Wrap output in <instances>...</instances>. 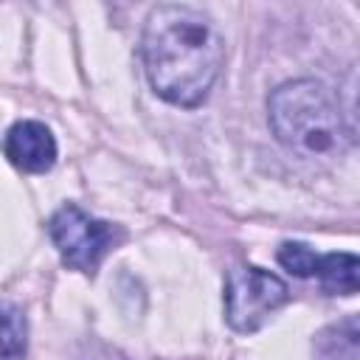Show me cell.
<instances>
[{
	"label": "cell",
	"instance_id": "obj_9",
	"mask_svg": "<svg viewBox=\"0 0 360 360\" xmlns=\"http://www.w3.org/2000/svg\"><path fill=\"white\" fill-rule=\"evenodd\" d=\"M28 346V326L20 307L3 301V360H22Z\"/></svg>",
	"mask_w": 360,
	"mask_h": 360
},
{
	"label": "cell",
	"instance_id": "obj_1",
	"mask_svg": "<svg viewBox=\"0 0 360 360\" xmlns=\"http://www.w3.org/2000/svg\"><path fill=\"white\" fill-rule=\"evenodd\" d=\"M141 59L149 87L174 107H200L225 62L214 17L197 6L160 3L146 14Z\"/></svg>",
	"mask_w": 360,
	"mask_h": 360
},
{
	"label": "cell",
	"instance_id": "obj_8",
	"mask_svg": "<svg viewBox=\"0 0 360 360\" xmlns=\"http://www.w3.org/2000/svg\"><path fill=\"white\" fill-rule=\"evenodd\" d=\"M338 112L346 129V138L360 143V65H352L338 87Z\"/></svg>",
	"mask_w": 360,
	"mask_h": 360
},
{
	"label": "cell",
	"instance_id": "obj_7",
	"mask_svg": "<svg viewBox=\"0 0 360 360\" xmlns=\"http://www.w3.org/2000/svg\"><path fill=\"white\" fill-rule=\"evenodd\" d=\"M315 278L329 295H354L360 292V256L354 253H323L315 270Z\"/></svg>",
	"mask_w": 360,
	"mask_h": 360
},
{
	"label": "cell",
	"instance_id": "obj_11",
	"mask_svg": "<svg viewBox=\"0 0 360 360\" xmlns=\"http://www.w3.org/2000/svg\"><path fill=\"white\" fill-rule=\"evenodd\" d=\"M104 360H127V357H121L118 352H107V357H104Z\"/></svg>",
	"mask_w": 360,
	"mask_h": 360
},
{
	"label": "cell",
	"instance_id": "obj_3",
	"mask_svg": "<svg viewBox=\"0 0 360 360\" xmlns=\"http://www.w3.org/2000/svg\"><path fill=\"white\" fill-rule=\"evenodd\" d=\"M290 301L287 284L256 264H236L225 276V321L233 332L262 329Z\"/></svg>",
	"mask_w": 360,
	"mask_h": 360
},
{
	"label": "cell",
	"instance_id": "obj_5",
	"mask_svg": "<svg viewBox=\"0 0 360 360\" xmlns=\"http://www.w3.org/2000/svg\"><path fill=\"white\" fill-rule=\"evenodd\" d=\"M6 158L14 169L28 174H42L56 163V141L42 121H17L8 127L3 141Z\"/></svg>",
	"mask_w": 360,
	"mask_h": 360
},
{
	"label": "cell",
	"instance_id": "obj_2",
	"mask_svg": "<svg viewBox=\"0 0 360 360\" xmlns=\"http://www.w3.org/2000/svg\"><path fill=\"white\" fill-rule=\"evenodd\" d=\"M267 121L284 149L298 158H335L346 129L332 93L315 79H290L267 96Z\"/></svg>",
	"mask_w": 360,
	"mask_h": 360
},
{
	"label": "cell",
	"instance_id": "obj_4",
	"mask_svg": "<svg viewBox=\"0 0 360 360\" xmlns=\"http://www.w3.org/2000/svg\"><path fill=\"white\" fill-rule=\"evenodd\" d=\"M48 233L59 250V259L70 270H79L84 276H96L101 259L121 239V231L112 222L90 217L76 202H65L51 214Z\"/></svg>",
	"mask_w": 360,
	"mask_h": 360
},
{
	"label": "cell",
	"instance_id": "obj_6",
	"mask_svg": "<svg viewBox=\"0 0 360 360\" xmlns=\"http://www.w3.org/2000/svg\"><path fill=\"white\" fill-rule=\"evenodd\" d=\"M315 360H360V315L323 326L312 340Z\"/></svg>",
	"mask_w": 360,
	"mask_h": 360
},
{
	"label": "cell",
	"instance_id": "obj_10",
	"mask_svg": "<svg viewBox=\"0 0 360 360\" xmlns=\"http://www.w3.org/2000/svg\"><path fill=\"white\" fill-rule=\"evenodd\" d=\"M276 259H278V264H281L287 273H292V276H298V278H309V276H315V270H318L321 253L312 250L307 242H284V245L278 248Z\"/></svg>",
	"mask_w": 360,
	"mask_h": 360
}]
</instances>
